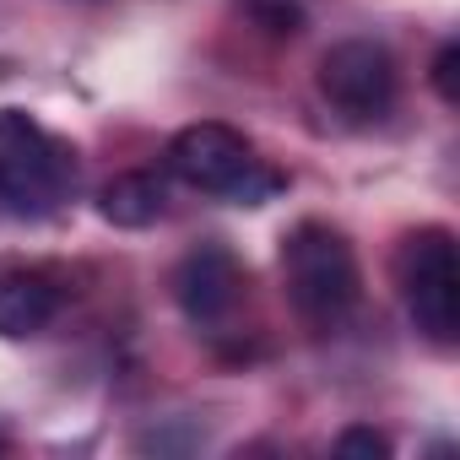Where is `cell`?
<instances>
[{"mask_svg": "<svg viewBox=\"0 0 460 460\" xmlns=\"http://www.w3.org/2000/svg\"><path fill=\"white\" fill-rule=\"evenodd\" d=\"M244 12L261 17L271 33H298L304 28V12L293 6V0H244Z\"/></svg>", "mask_w": 460, "mask_h": 460, "instance_id": "obj_9", "label": "cell"}, {"mask_svg": "<svg viewBox=\"0 0 460 460\" xmlns=\"http://www.w3.org/2000/svg\"><path fill=\"white\" fill-rule=\"evenodd\" d=\"M282 282H288V298H293L298 320L314 325V331H341L347 314L363 298L358 255L325 222H304V227L288 234V244H282Z\"/></svg>", "mask_w": 460, "mask_h": 460, "instance_id": "obj_1", "label": "cell"}, {"mask_svg": "<svg viewBox=\"0 0 460 460\" xmlns=\"http://www.w3.org/2000/svg\"><path fill=\"white\" fill-rule=\"evenodd\" d=\"M455 66H460V49H455V44H444V49H438V60H433V87H438V98H444V103H455V98H460V87H455Z\"/></svg>", "mask_w": 460, "mask_h": 460, "instance_id": "obj_11", "label": "cell"}, {"mask_svg": "<svg viewBox=\"0 0 460 460\" xmlns=\"http://www.w3.org/2000/svg\"><path fill=\"white\" fill-rule=\"evenodd\" d=\"M0 449H6V433H0Z\"/></svg>", "mask_w": 460, "mask_h": 460, "instance_id": "obj_12", "label": "cell"}, {"mask_svg": "<svg viewBox=\"0 0 460 460\" xmlns=\"http://www.w3.org/2000/svg\"><path fill=\"white\" fill-rule=\"evenodd\" d=\"M76 190V152L55 141L33 114L0 109V211L49 217Z\"/></svg>", "mask_w": 460, "mask_h": 460, "instance_id": "obj_2", "label": "cell"}, {"mask_svg": "<svg viewBox=\"0 0 460 460\" xmlns=\"http://www.w3.org/2000/svg\"><path fill=\"white\" fill-rule=\"evenodd\" d=\"M336 455H368V460H385V455H390V438L374 433V428H347V433L336 438Z\"/></svg>", "mask_w": 460, "mask_h": 460, "instance_id": "obj_10", "label": "cell"}, {"mask_svg": "<svg viewBox=\"0 0 460 460\" xmlns=\"http://www.w3.org/2000/svg\"><path fill=\"white\" fill-rule=\"evenodd\" d=\"M173 298L195 325H217L227 320V309L239 304V261L222 244H200L179 261L173 271Z\"/></svg>", "mask_w": 460, "mask_h": 460, "instance_id": "obj_6", "label": "cell"}, {"mask_svg": "<svg viewBox=\"0 0 460 460\" xmlns=\"http://www.w3.org/2000/svg\"><path fill=\"white\" fill-rule=\"evenodd\" d=\"M168 168L190 190L239 200V206H261L277 190V173L261 168V157L250 152V141L234 125H217V119H200V125L179 130L168 141Z\"/></svg>", "mask_w": 460, "mask_h": 460, "instance_id": "obj_3", "label": "cell"}, {"mask_svg": "<svg viewBox=\"0 0 460 460\" xmlns=\"http://www.w3.org/2000/svg\"><path fill=\"white\" fill-rule=\"evenodd\" d=\"M163 206H168V190H163L157 173H119L98 195V211L114 227H152L163 217Z\"/></svg>", "mask_w": 460, "mask_h": 460, "instance_id": "obj_8", "label": "cell"}, {"mask_svg": "<svg viewBox=\"0 0 460 460\" xmlns=\"http://www.w3.org/2000/svg\"><path fill=\"white\" fill-rule=\"evenodd\" d=\"M320 93L352 114V119H379L395 103V60L385 44L368 39H347L320 60Z\"/></svg>", "mask_w": 460, "mask_h": 460, "instance_id": "obj_5", "label": "cell"}, {"mask_svg": "<svg viewBox=\"0 0 460 460\" xmlns=\"http://www.w3.org/2000/svg\"><path fill=\"white\" fill-rule=\"evenodd\" d=\"M401 293H406V314L411 325L449 347L460 331V261H455V239L444 227H422L401 250Z\"/></svg>", "mask_w": 460, "mask_h": 460, "instance_id": "obj_4", "label": "cell"}, {"mask_svg": "<svg viewBox=\"0 0 460 460\" xmlns=\"http://www.w3.org/2000/svg\"><path fill=\"white\" fill-rule=\"evenodd\" d=\"M60 314V293L49 277H0V336H39L49 320Z\"/></svg>", "mask_w": 460, "mask_h": 460, "instance_id": "obj_7", "label": "cell"}]
</instances>
